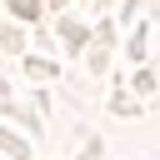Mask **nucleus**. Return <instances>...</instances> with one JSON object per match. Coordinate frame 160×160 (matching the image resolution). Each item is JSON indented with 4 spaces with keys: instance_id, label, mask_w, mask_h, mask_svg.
I'll return each instance as SVG.
<instances>
[{
    "instance_id": "f257e3e1",
    "label": "nucleus",
    "mask_w": 160,
    "mask_h": 160,
    "mask_svg": "<svg viewBox=\"0 0 160 160\" xmlns=\"http://www.w3.org/2000/svg\"><path fill=\"white\" fill-rule=\"evenodd\" d=\"M15 15H35V0H15Z\"/></svg>"
}]
</instances>
